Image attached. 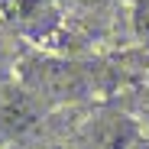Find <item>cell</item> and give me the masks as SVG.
Masks as SVG:
<instances>
[{
	"label": "cell",
	"instance_id": "6da1fadb",
	"mask_svg": "<svg viewBox=\"0 0 149 149\" xmlns=\"http://www.w3.org/2000/svg\"><path fill=\"white\" fill-rule=\"evenodd\" d=\"M23 91L45 107V104H65V101H81L101 88L97 68L78 65V62H62V58H26L19 68Z\"/></svg>",
	"mask_w": 149,
	"mask_h": 149
},
{
	"label": "cell",
	"instance_id": "7a4b0ae2",
	"mask_svg": "<svg viewBox=\"0 0 149 149\" xmlns=\"http://www.w3.org/2000/svg\"><path fill=\"white\" fill-rule=\"evenodd\" d=\"M136 139H139V130L130 117L107 113V117H97L88 123L74 149H133Z\"/></svg>",
	"mask_w": 149,
	"mask_h": 149
},
{
	"label": "cell",
	"instance_id": "3957f363",
	"mask_svg": "<svg viewBox=\"0 0 149 149\" xmlns=\"http://www.w3.org/2000/svg\"><path fill=\"white\" fill-rule=\"evenodd\" d=\"M0 10L23 36L33 39H42L58 19L52 0H0Z\"/></svg>",
	"mask_w": 149,
	"mask_h": 149
},
{
	"label": "cell",
	"instance_id": "277c9868",
	"mask_svg": "<svg viewBox=\"0 0 149 149\" xmlns=\"http://www.w3.org/2000/svg\"><path fill=\"white\" fill-rule=\"evenodd\" d=\"M39 113H42V104L29 97L23 88L3 91V97H0V146L13 136H23L39 120Z\"/></svg>",
	"mask_w": 149,
	"mask_h": 149
},
{
	"label": "cell",
	"instance_id": "5b68a950",
	"mask_svg": "<svg viewBox=\"0 0 149 149\" xmlns=\"http://www.w3.org/2000/svg\"><path fill=\"white\" fill-rule=\"evenodd\" d=\"M133 33L149 42V0H136V7H133Z\"/></svg>",
	"mask_w": 149,
	"mask_h": 149
},
{
	"label": "cell",
	"instance_id": "8992f818",
	"mask_svg": "<svg viewBox=\"0 0 149 149\" xmlns=\"http://www.w3.org/2000/svg\"><path fill=\"white\" fill-rule=\"evenodd\" d=\"M7 78H10V52H7L3 45H0V91H3Z\"/></svg>",
	"mask_w": 149,
	"mask_h": 149
},
{
	"label": "cell",
	"instance_id": "52a82bcc",
	"mask_svg": "<svg viewBox=\"0 0 149 149\" xmlns=\"http://www.w3.org/2000/svg\"><path fill=\"white\" fill-rule=\"evenodd\" d=\"M139 117H146V123H149V94H146V101H139Z\"/></svg>",
	"mask_w": 149,
	"mask_h": 149
},
{
	"label": "cell",
	"instance_id": "ba28073f",
	"mask_svg": "<svg viewBox=\"0 0 149 149\" xmlns=\"http://www.w3.org/2000/svg\"><path fill=\"white\" fill-rule=\"evenodd\" d=\"M78 3H88V7H97V3H104V0H78Z\"/></svg>",
	"mask_w": 149,
	"mask_h": 149
},
{
	"label": "cell",
	"instance_id": "9c48e42d",
	"mask_svg": "<svg viewBox=\"0 0 149 149\" xmlns=\"http://www.w3.org/2000/svg\"><path fill=\"white\" fill-rule=\"evenodd\" d=\"M146 149H149V143H146Z\"/></svg>",
	"mask_w": 149,
	"mask_h": 149
}]
</instances>
